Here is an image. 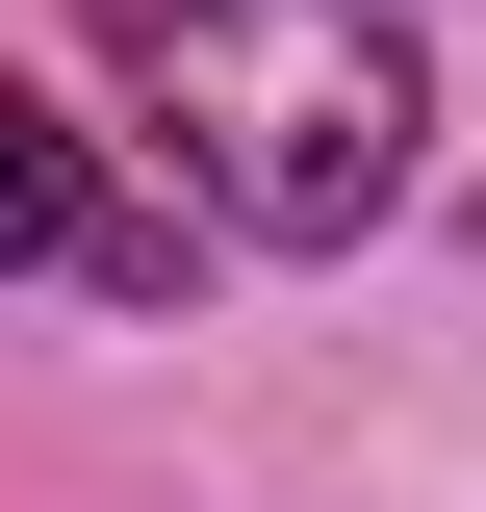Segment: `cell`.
<instances>
[{"instance_id":"cell-1","label":"cell","mask_w":486,"mask_h":512,"mask_svg":"<svg viewBox=\"0 0 486 512\" xmlns=\"http://www.w3.org/2000/svg\"><path fill=\"white\" fill-rule=\"evenodd\" d=\"M128 128H180V205L256 256H359L435 154V52L384 0H103Z\"/></svg>"},{"instance_id":"cell-2","label":"cell","mask_w":486,"mask_h":512,"mask_svg":"<svg viewBox=\"0 0 486 512\" xmlns=\"http://www.w3.org/2000/svg\"><path fill=\"white\" fill-rule=\"evenodd\" d=\"M180 205L154 180H103V154H77L52 103H26V77H0V282H77V308H180Z\"/></svg>"}]
</instances>
